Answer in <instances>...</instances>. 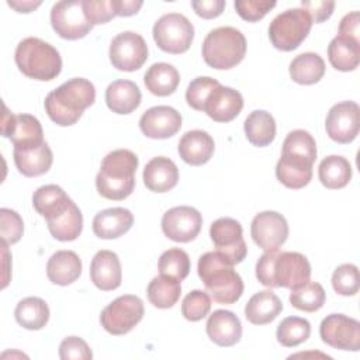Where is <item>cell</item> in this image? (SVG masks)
I'll return each instance as SVG.
<instances>
[{"label":"cell","mask_w":360,"mask_h":360,"mask_svg":"<svg viewBox=\"0 0 360 360\" xmlns=\"http://www.w3.org/2000/svg\"><path fill=\"white\" fill-rule=\"evenodd\" d=\"M82 274V260L73 250H58L46 263V276L51 283L69 285Z\"/></svg>","instance_id":"27"},{"label":"cell","mask_w":360,"mask_h":360,"mask_svg":"<svg viewBox=\"0 0 360 360\" xmlns=\"http://www.w3.org/2000/svg\"><path fill=\"white\" fill-rule=\"evenodd\" d=\"M208 338L221 347H231L240 340L242 323L240 319L226 309L214 311L205 325Z\"/></svg>","instance_id":"21"},{"label":"cell","mask_w":360,"mask_h":360,"mask_svg":"<svg viewBox=\"0 0 360 360\" xmlns=\"http://www.w3.org/2000/svg\"><path fill=\"white\" fill-rule=\"evenodd\" d=\"M181 127L180 112L169 105H156L146 110L141 120L142 134L152 139H167L179 132Z\"/></svg>","instance_id":"18"},{"label":"cell","mask_w":360,"mask_h":360,"mask_svg":"<svg viewBox=\"0 0 360 360\" xmlns=\"http://www.w3.org/2000/svg\"><path fill=\"white\" fill-rule=\"evenodd\" d=\"M219 84L218 80L210 77V76H198L194 80L190 82L187 90H186V101L187 104L197 110L202 111L204 104L207 101V97L210 93Z\"/></svg>","instance_id":"45"},{"label":"cell","mask_w":360,"mask_h":360,"mask_svg":"<svg viewBox=\"0 0 360 360\" xmlns=\"http://www.w3.org/2000/svg\"><path fill=\"white\" fill-rule=\"evenodd\" d=\"M179 181L176 163L166 156L150 159L143 169V183L153 193H166Z\"/></svg>","instance_id":"24"},{"label":"cell","mask_w":360,"mask_h":360,"mask_svg":"<svg viewBox=\"0 0 360 360\" xmlns=\"http://www.w3.org/2000/svg\"><path fill=\"white\" fill-rule=\"evenodd\" d=\"M283 311V302L270 290H263L250 297L245 307V316L253 325L273 322Z\"/></svg>","instance_id":"30"},{"label":"cell","mask_w":360,"mask_h":360,"mask_svg":"<svg viewBox=\"0 0 360 360\" xmlns=\"http://www.w3.org/2000/svg\"><path fill=\"white\" fill-rule=\"evenodd\" d=\"M51 235L60 242H70L79 238L83 229V215L79 207L73 202L62 215L48 221Z\"/></svg>","instance_id":"38"},{"label":"cell","mask_w":360,"mask_h":360,"mask_svg":"<svg viewBox=\"0 0 360 360\" xmlns=\"http://www.w3.org/2000/svg\"><path fill=\"white\" fill-rule=\"evenodd\" d=\"M90 278L101 291H111L121 285L122 271L117 253L100 250L94 255L90 264Z\"/></svg>","instance_id":"20"},{"label":"cell","mask_w":360,"mask_h":360,"mask_svg":"<svg viewBox=\"0 0 360 360\" xmlns=\"http://www.w3.org/2000/svg\"><path fill=\"white\" fill-rule=\"evenodd\" d=\"M326 134L338 143H350L360 128V108L354 101H342L330 107L326 121Z\"/></svg>","instance_id":"15"},{"label":"cell","mask_w":360,"mask_h":360,"mask_svg":"<svg viewBox=\"0 0 360 360\" xmlns=\"http://www.w3.org/2000/svg\"><path fill=\"white\" fill-rule=\"evenodd\" d=\"M211 309V298L202 290L190 291L181 304V314L187 321L197 322L208 315Z\"/></svg>","instance_id":"44"},{"label":"cell","mask_w":360,"mask_h":360,"mask_svg":"<svg viewBox=\"0 0 360 360\" xmlns=\"http://www.w3.org/2000/svg\"><path fill=\"white\" fill-rule=\"evenodd\" d=\"M141 90L131 80H115L105 90L107 107L115 114H131L141 104Z\"/></svg>","instance_id":"28"},{"label":"cell","mask_w":360,"mask_h":360,"mask_svg":"<svg viewBox=\"0 0 360 360\" xmlns=\"http://www.w3.org/2000/svg\"><path fill=\"white\" fill-rule=\"evenodd\" d=\"M243 129L248 141L259 148L270 145L276 138V121L264 110L252 111L243 122Z\"/></svg>","instance_id":"33"},{"label":"cell","mask_w":360,"mask_h":360,"mask_svg":"<svg viewBox=\"0 0 360 360\" xmlns=\"http://www.w3.org/2000/svg\"><path fill=\"white\" fill-rule=\"evenodd\" d=\"M215 143L212 136L201 129L187 131L179 141V155L180 158L191 165L201 166L207 163L214 155Z\"/></svg>","instance_id":"22"},{"label":"cell","mask_w":360,"mask_h":360,"mask_svg":"<svg viewBox=\"0 0 360 360\" xmlns=\"http://www.w3.org/2000/svg\"><path fill=\"white\" fill-rule=\"evenodd\" d=\"M225 1L224 0H194L191 1V7L195 11L197 15L202 18H215L222 14L225 8Z\"/></svg>","instance_id":"51"},{"label":"cell","mask_w":360,"mask_h":360,"mask_svg":"<svg viewBox=\"0 0 360 360\" xmlns=\"http://www.w3.org/2000/svg\"><path fill=\"white\" fill-rule=\"evenodd\" d=\"M210 236L215 250L233 266L246 257L248 246L243 239L242 225L236 219L228 217L218 218L211 224Z\"/></svg>","instance_id":"12"},{"label":"cell","mask_w":360,"mask_h":360,"mask_svg":"<svg viewBox=\"0 0 360 360\" xmlns=\"http://www.w3.org/2000/svg\"><path fill=\"white\" fill-rule=\"evenodd\" d=\"M312 162L297 156L281 155L276 165V176L288 188H302L312 179Z\"/></svg>","instance_id":"29"},{"label":"cell","mask_w":360,"mask_h":360,"mask_svg":"<svg viewBox=\"0 0 360 360\" xmlns=\"http://www.w3.org/2000/svg\"><path fill=\"white\" fill-rule=\"evenodd\" d=\"M311 333V323L300 316H287L277 326V340L285 347H295L304 343Z\"/></svg>","instance_id":"40"},{"label":"cell","mask_w":360,"mask_h":360,"mask_svg":"<svg viewBox=\"0 0 360 360\" xmlns=\"http://www.w3.org/2000/svg\"><path fill=\"white\" fill-rule=\"evenodd\" d=\"M152 34L162 51L177 55L190 48L194 38V27L183 14L169 13L155 22Z\"/></svg>","instance_id":"8"},{"label":"cell","mask_w":360,"mask_h":360,"mask_svg":"<svg viewBox=\"0 0 360 360\" xmlns=\"http://www.w3.org/2000/svg\"><path fill=\"white\" fill-rule=\"evenodd\" d=\"M149 302L160 309L172 308L180 298L181 285L180 281L167 276H158L152 278L146 288Z\"/></svg>","instance_id":"37"},{"label":"cell","mask_w":360,"mask_h":360,"mask_svg":"<svg viewBox=\"0 0 360 360\" xmlns=\"http://www.w3.org/2000/svg\"><path fill=\"white\" fill-rule=\"evenodd\" d=\"M312 20L304 8H288L273 18L269 25V38L276 49L290 52L298 48L308 37Z\"/></svg>","instance_id":"7"},{"label":"cell","mask_w":360,"mask_h":360,"mask_svg":"<svg viewBox=\"0 0 360 360\" xmlns=\"http://www.w3.org/2000/svg\"><path fill=\"white\" fill-rule=\"evenodd\" d=\"M276 7V1L269 0H238L235 1V10L240 18L249 22L262 20L271 8Z\"/></svg>","instance_id":"48"},{"label":"cell","mask_w":360,"mask_h":360,"mask_svg":"<svg viewBox=\"0 0 360 360\" xmlns=\"http://www.w3.org/2000/svg\"><path fill=\"white\" fill-rule=\"evenodd\" d=\"M301 6L309 14L312 22H323L332 15L335 8L333 1H325V0H312V1L302 0Z\"/></svg>","instance_id":"50"},{"label":"cell","mask_w":360,"mask_h":360,"mask_svg":"<svg viewBox=\"0 0 360 360\" xmlns=\"http://www.w3.org/2000/svg\"><path fill=\"white\" fill-rule=\"evenodd\" d=\"M143 82L146 89L159 97L170 96L176 91L179 83H180V75L177 69L165 62L153 63L145 73Z\"/></svg>","instance_id":"32"},{"label":"cell","mask_w":360,"mask_h":360,"mask_svg":"<svg viewBox=\"0 0 360 360\" xmlns=\"http://www.w3.org/2000/svg\"><path fill=\"white\" fill-rule=\"evenodd\" d=\"M326 294L323 287L315 281H307L290 292V302L294 308L305 312H315L325 304Z\"/></svg>","instance_id":"39"},{"label":"cell","mask_w":360,"mask_h":360,"mask_svg":"<svg viewBox=\"0 0 360 360\" xmlns=\"http://www.w3.org/2000/svg\"><path fill=\"white\" fill-rule=\"evenodd\" d=\"M143 302L139 297L125 294L108 304L100 315L101 326L111 335L131 332L143 318Z\"/></svg>","instance_id":"9"},{"label":"cell","mask_w":360,"mask_h":360,"mask_svg":"<svg viewBox=\"0 0 360 360\" xmlns=\"http://www.w3.org/2000/svg\"><path fill=\"white\" fill-rule=\"evenodd\" d=\"M134 224V215L122 207L103 210L93 218V232L101 239H115L127 233Z\"/></svg>","instance_id":"23"},{"label":"cell","mask_w":360,"mask_h":360,"mask_svg":"<svg viewBox=\"0 0 360 360\" xmlns=\"http://www.w3.org/2000/svg\"><path fill=\"white\" fill-rule=\"evenodd\" d=\"M197 271L208 295L218 304H235L243 294L242 277L217 250L200 256Z\"/></svg>","instance_id":"3"},{"label":"cell","mask_w":360,"mask_h":360,"mask_svg":"<svg viewBox=\"0 0 360 360\" xmlns=\"http://www.w3.org/2000/svg\"><path fill=\"white\" fill-rule=\"evenodd\" d=\"M328 59L336 70H354L360 62V41L336 35L328 45Z\"/></svg>","instance_id":"31"},{"label":"cell","mask_w":360,"mask_h":360,"mask_svg":"<svg viewBox=\"0 0 360 360\" xmlns=\"http://www.w3.org/2000/svg\"><path fill=\"white\" fill-rule=\"evenodd\" d=\"M202 225L201 214L188 205L173 207L167 210L162 217L163 233L180 243L191 242L200 233Z\"/></svg>","instance_id":"16"},{"label":"cell","mask_w":360,"mask_h":360,"mask_svg":"<svg viewBox=\"0 0 360 360\" xmlns=\"http://www.w3.org/2000/svg\"><path fill=\"white\" fill-rule=\"evenodd\" d=\"M14 316L18 325L22 328L30 330H39L49 321V308L42 298L27 297L17 304Z\"/></svg>","instance_id":"36"},{"label":"cell","mask_w":360,"mask_h":360,"mask_svg":"<svg viewBox=\"0 0 360 360\" xmlns=\"http://www.w3.org/2000/svg\"><path fill=\"white\" fill-rule=\"evenodd\" d=\"M24 232V222L20 214L10 208L0 210V235L6 245L17 243Z\"/></svg>","instance_id":"46"},{"label":"cell","mask_w":360,"mask_h":360,"mask_svg":"<svg viewBox=\"0 0 360 360\" xmlns=\"http://www.w3.org/2000/svg\"><path fill=\"white\" fill-rule=\"evenodd\" d=\"M86 18L91 25L105 24L115 17L112 0H82Z\"/></svg>","instance_id":"47"},{"label":"cell","mask_w":360,"mask_h":360,"mask_svg":"<svg viewBox=\"0 0 360 360\" xmlns=\"http://www.w3.org/2000/svg\"><path fill=\"white\" fill-rule=\"evenodd\" d=\"M316 142L308 131L294 129L288 132L283 142L281 155L302 158L314 163L316 160Z\"/></svg>","instance_id":"41"},{"label":"cell","mask_w":360,"mask_h":360,"mask_svg":"<svg viewBox=\"0 0 360 360\" xmlns=\"http://www.w3.org/2000/svg\"><path fill=\"white\" fill-rule=\"evenodd\" d=\"M138 156L128 149H117L107 153L96 177V187L107 200H124L135 188V172Z\"/></svg>","instance_id":"4"},{"label":"cell","mask_w":360,"mask_h":360,"mask_svg":"<svg viewBox=\"0 0 360 360\" xmlns=\"http://www.w3.org/2000/svg\"><path fill=\"white\" fill-rule=\"evenodd\" d=\"M108 55L115 69L135 72L141 69L148 59V45L139 34L124 31L112 38Z\"/></svg>","instance_id":"11"},{"label":"cell","mask_w":360,"mask_h":360,"mask_svg":"<svg viewBox=\"0 0 360 360\" xmlns=\"http://www.w3.org/2000/svg\"><path fill=\"white\" fill-rule=\"evenodd\" d=\"M242 108V94L232 87L218 84L207 97L202 111L217 122H229L240 114Z\"/></svg>","instance_id":"19"},{"label":"cell","mask_w":360,"mask_h":360,"mask_svg":"<svg viewBox=\"0 0 360 360\" xmlns=\"http://www.w3.org/2000/svg\"><path fill=\"white\" fill-rule=\"evenodd\" d=\"M14 59L20 72L35 80H52L62 70V59L56 48L35 37L20 41Z\"/></svg>","instance_id":"5"},{"label":"cell","mask_w":360,"mask_h":360,"mask_svg":"<svg viewBox=\"0 0 360 360\" xmlns=\"http://www.w3.org/2000/svg\"><path fill=\"white\" fill-rule=\"evenodd\" d=\"M7 4L10 7H13L15 11L18 13H30L32 10H35L38 6H41V1H31V0H25V1H21V0H8Z\"/></svg>","instance_id":"54"},{"label":"cell","mask_w":360,"mask_h":360,"mask_svg":"<svg viewBox=\"0 0 360 360\" xmlns=\"http://www.w3.org/2000/svg\"><path fill=\"white\" fill-rule=\"evenodd\" d=\"M73 200L56 184H45L34 191L32 205L35 211L42 215L46 222L62 215L70 205Z\"/></svg>","instance_id":"25"},{"label":"cell","mask_w":360,"mask_h":360,"mask_svg":"<svg viewBox=\"0 0 360 360\" xmlns=\"http://www.w3.org/2000/svg\"><path fill=\"white\" fill-rule=\"evenodd\" d=\"M1 134L10 138L14 149H31L39 146L44 141V131L38 118L30 114L14 115L8 112L4 105V114L1 120Z\"/></svg>","instance_id":"14"},{"label":"cell","mask_w":360,"mask_h":360,"mask_svg":"<svg viewBox=\"0 0 360 360\" xmlns=\"http://www.w3.org/2000/svg\"><path fill=\"white\" fill-rule=\"evenodd\" d=\"M256 277L266 287L292 290L309 281L311 264L298 252L266 250L256 263Z\"/></svg>","instance_id":"1"},{"label":"cell","mask_w":360,"mask_h":360,"mask_svg":"<svg viewBox=\"0 0 360 360\" xmlns=\"http://www.w3.org/2000/svg\"><path fill=\"white\" fill-rule=\"evenodd\" d=\"M115 15L121 17H129L138 13V10L142 7L143 1L141 0H112Z\"/></svg>","instance_id":"53"},{"label":"cell","mask_w":360,"mask_h":360,"mask_svg":"<svg viewBox=\"0 0 360 360\" xmlns=\"http://www.w3.org/2000/svg\"><path fill=\"white\" fill-rule=\"evenodd\" d=\"M332 287L340 295H356L360 287L357 266L346 263L336 267L332 274Z\"/></svg>","instance_id":"43"},{"label":"cell","mask_w":360,"mask_h":360,"mask_svg":"<svg viewBox=\"0 0 360 360\" xmlns=\"http://www.w3.org/2000/svg\"><path fill=\"white\" fill-rule=\"evenodd\" d=\"M53 31L63 39L75 41L86 37L93 25L86 18L82 0H62L51 10Z\"/></svg>","instance_id":"10"},{"label":"cell","mask_w":360,"mask_h":360,"mask_svg":"<svg viewBox=\"0 0 360 360\" xmlns=\"http://www.w3.org/2000/svg\"><path fill=\"white\" fill-rule=\"evenodd\" d=\"M253 242L263 250H277L288 236L285 218L276 211H263L255 215L250 225Z\"/></svg>","instance_id":"17"},{"label":"cell","mask_w":360,"mask_h":360,"mask_svg":"<svg viewBox=\"0 0 360 360\" xmlns=\"http://www.w3.org/2000/svg\"><path fill=\"white\" fill-rule=\"evenodd\" d=\"M319 335L323 343L339 350L360 349V322L343 314H330L322 319Z\"/></svg>","instance_id":"13"},{"label":"cell","mask_w":360,"mask_h":360,"mask_svg":"<svg viewBox=\"0 0 360 360\" xmlns=\"http://www.w3.org/2000/svg\"><path fill=\"white\" fill-rule=\"evenodd\" d=\"M321 183L330 190L343 188L352 179V166L349 160L339 155H330L322 159L318 167Z\"/></svg>","instance_id":"35"},{"label":"cell","mask_w":360,"mask_h":360,"mask_svg":"<svg viewBox=\"0 0 360 360\" xmlns=\"http://www.w3.org/2000/svg\"><path fill=\"white\" fill-rule=\"evenodd\" d=\"M359 24H360V14L359 11H352L349 14H346L339 24V34L342 37H349L353 39H359L360 35V30H359Z\"/></svg>","instance_id":"52"},{"label":"cell","mask_w":360,"mask_h":360,"mask_svg":"<svg viewBox=\"0 0 360 360\" xmlns=\"http://www.w3.org/2000/svg\"><path fill=\"white\" fill-rule=\"evenodd\" d=\"M96 100L94 84L83 77H73L52 90L44 103L48 117L60 127L79 121L83 111Z\"/></svg>","instance_id":"2"},{"label":"cell","mask_w":360,"mask_h":360,"mask_svg":"<svg viewBox=\"0 0 360 360\" xmlns=\"http://www.w3.org/2000/svg\"><path fill=\"white\" fill-rule=\"evenodd\" d=\"M59 357L62 360H90L93 353L83 339L68 336L59 345Z\"/></svg>","instance_id":"49"},{"label":"cell","mask_w":360,"mask_h":360,"mask_svg":"<svg viewBox=\"0 0 360 360\" xmlns=\"http://www.w3.org/2000/svg\"><path fill=\"white\" fill-rule=\"evenodd\" d=\"M246 53V38L233 27L211 30L202 42L204 62L218 70L235 68Z\"/></svg>","instance_id":"6"},{"label":"cell","mask_w":360,"mask_h":360,"mask_svg":"<svg viewBox=\"0 0 360 360\" xmlns=\"http://www.w3.org/2000/svg\"><path fill=\"white\" fill-rule=\"evenodd\" d=\"M14 163L18 172L25 177H37L45 174L53 162V155L46 142L31 149H14Z\"/></svg>","instance_id":"26"},{"label":"cell","mask_w":360,"mask_h":360,"mask_svg":"<svg viewBox=\"0 0 360 360\" xmlns=\"http://www.w3.org/2000/svg\"><path fill=\"white\" fill-rule=\"evenodd\" d=\"M158 269L162 276H167L181 281L190 273V257L180 248L169 249L162 253Z\"/></svg>","instance_id":"42"},{"label":"cell","mask_w":360,"mask_h":360,"mask_svg":"<svg viewBox=\"0 0 360 360\" xmlns=\"http://www.w3.org/2000/svg\"><path fill=\"white\" fill-rule=\"evenodd\" d=\"M325 75V62L315 52L297 55L290 63V76L298 84H315Z\"/></svg>","instance_id":"34"}]
</instances>
